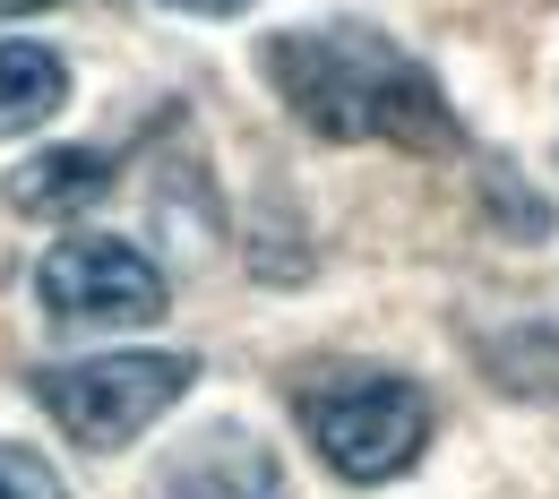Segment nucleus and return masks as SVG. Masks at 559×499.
Wrapping results in <instances>:
<instances>
[{"instance_id": "5", "label": "nucleus", "mask_w": 559, "mask_h": 499, "mask_svg": "<svg viewBox=\"0 0 559 499\" xmlns=\"http://www.w3.org/2000/svg\"><path fill=\"white\" fill-rule=\"evenodd\" d=\"M146 499H284V465L250 423H207L155 465Z\"/></svg>"}, {"instance_id": "8", "label": "nucleus", "mask_w": 559, "mask_h": 499, "mask_svg": "<svg viewBox=\"0 0 559 499\" xmlns=\"http://www.w3.org/2000/svg\"><path fill=\"white\" fill-rule=\"evenodd\" d=\"M0 499H70V491H61V474H52L35 448L0 439Z\"/></svg>"}, {"instance_id": "7", "label": "nucleus", "mask_w": 559, "mask_h": 499, "mask_svg": "<svg viewBox=\"0 0 559 499\" xmlns=\"http://www.w3.org/2000/svg\"><path fill=\"white\" fill-rule=\"evenodd\" d=\"M61 104H70V61H61L52 44H26V35H9V44H0V139H26V130H44Z\"/></svg>"}, {"instance_id": "3", "label": "nucleus", "mask_w": 559, "mask_h": 499, "mask_svg": "<svg viewBox=\"0 0 559 499\" xmlns=\"http://www.w3.org/2000/svg\"><path fill=\"white\" fill-rule=\"evenodd\" d=\"M190 379H199V361L164 354V345H155V354H86V361L35 370V405L70 430L78 448H121V439H139L155 414H173V405L190 396Z\"/></svg>"}, {"instance_id": "1", "label": "nucleus", "mask_w": 559, "mask_h": 499, "mask_svg": "<svg viewBox=\"0 0 559 499\" xmlns=\"http://www.w3.org/2000/svg\"><path fill=\"white\" fill-rule=\"evenodd\" d=\"M259 70L301 130H319L336 146H405V155H456L465 146V121L439 95V78L396 35H379L370 17L284 26L259 44Z\"/></svg>"}, {"instance_id": "2", "label": "nucleus", "mask_w": 559, "mask_h": 499, "mask_svg": "<svg viewBox=\"0 0 559 499\" xmlns=\"http://www.w3.org/2000/svg\"><path fill=\"white\" fill-rule=\"evenodd\" d=\"M293 423L310 430L319 465L345 474V483H396L414 474L421 448H430V396L396 370H361V361H336L319 379L293 388Z\"/></svg>"}, {"instance_id": "9", "label": "nucleus", "mask_w": 559, "mask_h": 499, "mask_svg": "<svg viewBox=\"0 0 559 499\" xmlns=\"http://www.w3.org/2000/svg\"><path fill=\"white\" fill-rule=\"evenodd\" d=\"M164 9H181V17H241L250 0H164Z\"/></svg>"}, {"instance_id": "4", "label": "nucleus", "mask_w": 559, "mask_h": 499, "mask_svg": "<svg viewBox=\"0 0 559 499\" xmlns=\"http://www.w3.org/2000/svg\"><path fill=\"white\" fill-rule=\"evenodd\" d=\"M35 293H44V319H61V328H146V319L173 310L164 268L146 259L139 241H121V233L52 241L44 268H35Z\"/></svg>"}, {"instance_id": "6", "label": "nucleus", "mask_w": 559, "mask_h": 499, "mask_svg": "<svg viewBox=\"0 0 559 499\" xmlns=\"http://www.w3.org/2000/svg\"><path fill=\"white\" fill-rule=\"evenodd\" d=\"M104 190H112V155H104V146H44V155H26V164L0 181V207L35 215V224H61V215L95 207Z\"/></svg>"}, {"instance_id": "10", "label": "nucleus", "mask_w": 559, "mask_h": 499, "mask_svg": "<svg viewBox=\"0 0 559 499\" xmlns=\"http://www.w3.org/2000/svg\"><path fill=\"white\" fill-rule=\"evenodd\" d=\"M26 9H52V0H0V17H26Z\"/></svg>"}]
</instances>
